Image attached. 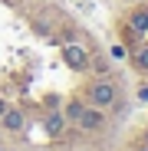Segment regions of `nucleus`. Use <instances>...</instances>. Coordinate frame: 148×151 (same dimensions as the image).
Here are the masks:
<instances>
[{
  "label": "nucleus",
  "instance_id": "f257e3e1",
  "mask_svg": "<svg viewBox=\"0 0 148 151\" xmlns=\"http://www.w3.org/2000/svg\"><path fill=\"white\" fill-rule=\"evenodd\" d=\"M89 99H92L95 109L112 105V102H115V89H112V82H95V86L89 89Z\"/></svg>",
  "mask_w": 148,
  "mask_h": 151
},
{
  "label": "nucleus",
  "instance_id": "f03ea898",
  "mask_svg": "<svg viewBox=\"0 0 148 151\" xmlns=\"http://www.w3.org/2000/svg\"><path fill=\"white\" fill-rule=\"evenodd\" d=\"M63 59H66L69 69H86V66H89V53H86L82 46H76V43H69V46L63 49Z\"/></svg>",
  "mask_w": 148,
  "mask_h": 151
},
{
  "label": "nucleus",
  "instance_id": "7ed1b4c3",
  "mask_svg": "<svg viewBox=\"0 0 148 151\" xmlns=\"http://www.w3.org/2000/svg\"><path fill=\"white\" fill-rule=\"evenodd\" d=\"M0 122H4L7 132H23V125H27V118H23L20 109H7L4 115H0Z\"/></svg>",
  "mask_w": 148,
  "mask_h": 151
},
{
  "label": "nucleus",
  "instance_id": "20e7f679",
  "mask_svg": "<svg viewBox=\"0 0 148 151\" xmlns=\"http://www.w3.org/2000/svg\"><path fill=\"white\" fill-rule=\"evenodd\" d=\"M129 30H132L135 36H145V33H148V10H145V7L129 17Z\"/></svg>",
  "mask_w": 148,
  "mask_h": 151
},
{
  "label": "nucleus",
  "instance_id": "39448f33",
  "mask_svg": "<svg viewBox=\"0 0 148 151\" xmlns=\"http://www.w3.org/2000/svg\"><path fill=\"white\" fill-rule=\"evenodd\" d=\"M79 125L86 132H95L99 125H102V115H99V109H82V115H79Z\"/></svg>",
  "mask_w": 148,
  "mask_h": 151
},
{
  "label": "nucleus",
  "instance_id": "423d86ee",
  "mask_svg": "<svg viewBox=\"0 0 148 151\" xmlns=\"http://www.w3.org/2000/svg\"><path fill=\"white\" fill-rule=\"evenodd\" d=\"M63 128H66V118H63L59 112L46 115V132H49V135H63Z\"/></svg>",
  "mask_w": 148,
  "mask_h": 151
},
{
  "label": "nucleus",
  "instance_id": "0eeeda50",
  "mask_svg": "<svg viewBox=\"0 0 148 151\" xmlns=\"http://www.w3.org/2000/svg\"><path fill=\"white\" fill-rule=\"evenodd\" d=\"M135 66L148 72V46H142V49H138V53H135Z\"/></svg>",
  "mask_w": 148,
  "mask_h": 151
},
{
  "label": "nucleus",
  "instance_id": "6e6552de",
  "mask_svg": "<svg viewBox=\"0 0 148 151\" xmlns=\"http://www.w3.org/2000/svg\"><path fill=\"white\" fill-rule=\"evenodd\" d=\"M79 115H82V102H69L66 105V118H76L79 122Z\"/></svg>",
  "mask_w": 148,
  "mask_h": 151
},
{
  "label": "nucleus",
  "instance_id": "1a4fd4ad",
  "mask_svg": "<svg viewBox=\"0 0 148 151\" xmlns=\"http://www.w3.org/2000/svg\"><path fill=\"white\" fill-rule=\"evenodd\" d=\"M109 56H112V59H118V63H122V59H125V46H122V43H115V46H112V49H109Z\"/></svg>",
  "mask_w": 148,
  "mask_h": 151
},
{
  "label": "nucleus",
  "instance_id": "9d476101",
  "mask_svg": "<svg viewBox=\"0 0 148 151\" xmlns=\"http://www.w3.org/2000/svg\"><path fill=\"white\" fill-rule=\"evenodd\" d=\"M138 99H142V102H148V86H142V89H138Z\"/></svg>",
  "mask_w": 148,
  "mask_h": 151
},
{
  "label": "nucleus",
  "instance_id": "9b49d317",
  "mask_svg": "<svg viewBox=\"0 0 148 151\" xmlns=\"http://www.w3.org/2000/svg\"><path fill=\"white\" fill-rule=\"evenodd\" d=\"M4 112H7V102H4V99H0V115H4Z\"/></svg>",
  "mask_w": 148,
  "mask_h": 151
},
{
  "label": "nucleus",
  "instance_id": "f8f14e48",
  "mask_svg": "<svg viewBox=\"0 0 148 151\" xmlns=\"http://www.w3.org/2000/svg\"><path fill=\"white\" fill-rule=\"evenodd\" d=\"M0 151H7V148H0Z\"/></svg>",
  "mask_w": 148,
  "mask_h": 151
},
{
  "label": "nucleus",
  "instance_id": "ddd939ff",
  "mask_svg": "<svg viewBox=\"0 0 148 151\" xmlns=\"http://www.w3.org/2000/svg\"><path fill=\"white\" fill-rule=\"evenodd\" d=\"M142 151H148V148H142Z\"/></svg>",
  "mask_w": 148,
  "mask_h": 151
}]
</instances>
